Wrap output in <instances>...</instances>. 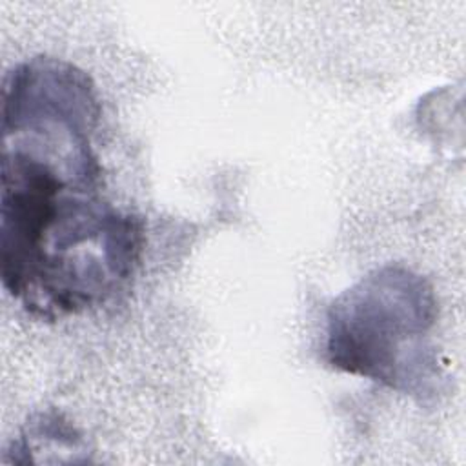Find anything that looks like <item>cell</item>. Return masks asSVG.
<instances>
[{"mask_svg":"<svg viewBox=\"0 0 466 466\" xmlns=\"http://www.w3.org/2000/svg\"><path fill=\"white\" fill-rule=\"evenodd\" d=\"M98 120L96 87L71 62L33 56L4 78L0 275L35 319L102 306L140 260V218L102 193Z\"/></svg>","mask_w":466,"mask_h":466,"instance_id":"1","label":"cell"},{"mask_svg":"<svg viewBox=\"0 0 466 466\" xmlns=\"http://www.w3.org/2000/svg\"><path fill=\"white\" fill-rule=\"evenodd\" d=\"M437 297L426 277L386 264L333 299L326 311V360L419 400L441 377L433 331Z\"/></svg>","mask_w":466,"mask_h":466,"instance_id":"2","label":"cell"}]
</instances>
